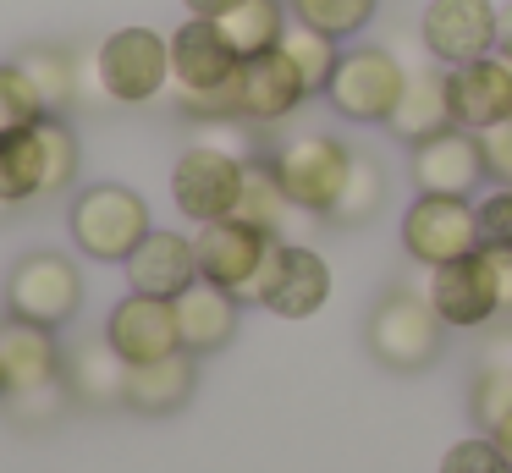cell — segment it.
<instances>
[{
	"label": "cell",
	"mask_w": 512,
	"mask_h": 473,
	"mask_svg": "<svg viewBox=\"0 0 512 473\" xmlns=\"http://www.w3.org/2000/svg\"><path fill=\"white\" fill-rule=\"evenodd\" d=\"M127 281H133V292H149V297H182L199 281L193 237H182V231H149L133 248V259H127Z\"/></svg>",
	"instance_id": "obj_19"
},
{
	"label": "cell",
	"mask_w": 512,
	"mask_h": 473,
	"mask_svg": "<svg viewBox=\"0 0 512 473\" xmlns=\"http://www.w3.org/2000/svg\"><path fill=\"white\" fill-rule=\"evenodd\" d=\"M243 176H248V160L215 149V143H188L177 171H171V198H177V209L188 220L210 226V220L237 215V204H243Z\"/></svg>",
	"instance_id": "obj_6"
},
{
	"label": "cell",
	"mask_w": 512,
	"mask_h": 473,
	"mask_svg": "<svg viewBox=\"0 0 512 473\" xmlns=\"http://www.w3.org/2000/svg\"><path fill=\"white\" fill-rule=\"evenodd\" d=\"M182 6H188V17H226V11L237 6V0H182Z\"/></svg>",
	"instance_id": "obj_39"
},
{
	"label": "cell",
	"mask_w": 512,
	"mask_h": 473,
	"mask_svg": "<svg viewBox=\"0 0 512 473\" xmlns=\"http://www.w3.org/2000/svg\"><path fill=\"white\" fill-rule=\"evenodd\" d=\"M0 402H6V363H0Z\"/></svg>",
	"instance_id": "obj_42"
},
{
	"label": "cell",
	"mask_w": 512,
	"mask_h": 473,
	"mask_svg": "<svg viewBox=\"0 0 512 473\" xmlns=\"http://www.w3.org/2000/svg\"><path fill=\"white\" fill-rule=\"evenodd\" d=\"M78 303H83V275L61 253H28L6 281V314L28 319V325L56 330L78 314Z\"/></svg>",
	"instance_id": "obj_10"
},
{
	"label": "cell",
	"mask_w": 512,
	"mask_h": 473,
	"mask_svg": "<svg viewBox=\"0 0 512 473\" xmlns=\"http://www.w3.org/2000/svg\"><path fill=\"white\" fill-rule=\"evenodd\" d=\"M369 336V352H375L386 369L397 374H419L441 358V336H446V319L430 308L424 292H408V286H391L386 297L375 303L364 325Z\"/></svg>",
	"instance_id": "obj_3"
},
{
	"label": "cell",
	"mask_w": 512,
	"mask_h": 473,
	"mask_svg": "<svg viewBox=\"0 0 512 473\" xmlns=\"http://www.w3.org/2000/svg\"><path fill=\"white\" fill-rule=\"evenodd\" d=\"M193 396V352H171L155 363H127V407L144 418H166Z\"/></svg>",
	"instance_id": "obj_22"
},
{
	"label": "cell",
	"mask_w": 512,
	"mask_h": 473,
	"mask_svg": "<svg viewBox=\"0 0 512 473\" xmlns=\"http://www.w3.org/2000/svg\"><path fill=\"white\" fill-rule=\"evenodd\" d=\"M105 336H111V347L127 363H155V358H171V352H188L182 347V325H177V303L149 297V292L122 297L111 308V319H105Z\"/></svg>",
	"instance_id": "obj_14"
},
{
	"label": "cell",
	"mask_w": 512,
	"mask_h": 473,
	"mask_svg": "<svg viewBox=\"0 0 512 473\" xmlns=\"http://www.w3.org/2000/svg\"><path fill=\"white\" fill-rule=\"evenodd\" d=\"M45 121V105H39L34 83H28L23 66H0V132H17V127H34Z\"/></svg>",
	"instance_id": "obj_32"
},
{
	"label": "cell",
	"mask_w": 512,
	"mask_h": 473,
	"mask_svg": "<svg viewBox=\"0 0 512 473\" xmlns=\"http://www.w3.org/2000/svg\"><path fill=\"white\" fill-rule=\"evenodd\" d=\"M17 66L28 72L45 116H61V110L78 105V55L72 50H61V44H28V50L17 55Z\"/></svg>",
	"instance_id": "obj_25"
},
{
	"label": "cell",
	"mask_w": 512,
	"mask_h": 473,
	"mask_svg": "<svg viewBox=\"0 0 512 473\" xmlns=\"http://www.w3.org/2000/svg\"><path fill=\"white\" fill-rule=\"evenodd\" d=\"M94 61H100L105 99L116 105H149L171 83V39H160L155 28H116L94 50Z\"/></svg>",
	"instance_id": "obj_7"
},
{
	"label": "cell",
	"mask_w": 512,
	"mask_h": 473,
	"mask_svg": "<svg viewBox=\"0 0 512 473\" xmlns=\"http://www.w3.org/2000/svg\"><path fill=\"white\" fill-rule=\"evenodd\" d=\"M281 50H287L292 66L303 72V88H309V99H320L325 88H331L336 61H342V39H331V33H320V28H303V22H292L287 39H281Z\"/></svg>",
	"instance_id": "obj_28"
},
{
	"label": "cell",
	"mask_w": 512,
	"mask_h": 473,
	"mask_svg": "<svg viewBox=\"0 0 512 473\" xmlns=\"http://www.w3.org/2000/svg\"><path fill=\"white\" fill-rule=\"evenodd\" d=\"M39 138H45V193H61L78 176V132L61 116H45L39 121Z\"/></svg>",
	"instance_id": "obj_31"
},
{
	"label": "cell",
	"mask_w": 512,
	"mask_h": 473,
	"mask_svg": "<svg viewBox=\"0 0 512 473\" xmlns=\"http://www.w3.org/2000/svg\"><path fill=\"white\" fill-rule=\"evenodd\" d=\"M215 28L237 50V61H254L265 50H281V39L292 28V11H287V0H237L226 17H215Z\"/></svg>",
	"instance_id": "obj_23"
},
{
	"label": "cell",
	"mask_w": 512,
	"mask_h": 473,
	"mask_svg": "<svg viewBox=\"0 0 512 473\" xmlns=\"http://www.w3.org/2000/svg\"><path fill=\"white\" fill-rule=\"evenodd\" d=\"M490 440H496V446H501V457H507V468H512V413L501 418L496 429H490Z\"/></svg>",
	"instance_id": "obj_41"
},
{
	"label": "cell",
	"mask_w": 512,
	"mask_h": 473,
	"mask_svg": "<svg viewBox=\"0 0 512 473\" xmlns=\"http://www.w3.org/2000/svg\"><path fill=\"white\" fill-rule=\"evenodd\" d=\"M61 380L78 407H122L127 402V358L111 347V336H83L61 352Z\"/></svg>",
	"instance_id": "obj_18"
},
{
	"label": "cell",
	"mask_w": 512,
	"mask_h": 473,
	"mask_svg": "<svg viewBox=\"0 0 512 473\" xmlns=\"http://www.w3.org/2000/svg\"><path fill=\"white\" fill-rule=\"evenodd\" d=\"M292 215H303L298 204L287 198V187L276 182V165L259 154V160H248V176H243V204H237V220H248V226L270 231V237H287Z\"/></svg>",
	"instance_id": "obj_26"
},
{
	"label": "cell",
	"mask_w": 512,
	"mask_h": 473,
	"mask_svg": "<svg viewBox=\"0 0 512 473\" xmlns=\"http://www.w3.org/2000/svg\"><path fill=\"white\" fill-rule=\"evenodd\" d=\"M419 44L441 66L479 61L496 50V6L490 0H430L419 11Z\"/></svg>",
	"instance_id": "obj_12"
},
{
	"label": "cell",
	"mask_w": 512,
	"mask_h": 473,
	"mask_svg": "<svg viewBox=\"0 0 512 473\" xmlns=\"http://www.w3.org/2000/svg\"><path fill=\"white\" fill-rule=\"evenodd\" d=\"M303 99H309V88H303V72L292 66L287 50H265L254 61H243V72H237V116L254 121V127L287 121Z\"/></svg>",
	"instance_id": "obj_15"
},
{
	"label": "cell",
	"mask_w": 512,
	"mask_h": 473,
	"mask_svg": "<svg viewBox=\"0 0 512 473\" xmlns=\"http://www.w3.org/2000/svg\"><path fill=\"white\" fill-rule=\"evenodd\" d=\"M270 242H276L270 231L248 226V220H237V215L199 226V237H193V253H199V281L226 286L237 303H254V281H259V270H265Z\"/></svg>",
	"instance_id": "obj_9"
},
{
	"label": "cell",
	"mask_w": 512,
	"mask_h": 473,
	"mask_svg": "<svg viewBox=\"0 0 512 473\" xmlns=\"http://www.w3.org/2000/svg\"><path fill=\"white\" fill-rule=\"evenodd\" d=\"M254 303H265L281 319H309L331 303V264L303 242L276 237L265 253V270L254 281Z\"/></svg>",
	"instance_id": "obj_8"
},
{
	"label": "cell",
	"mask_w": 512,
	"mask_h": 473,
	"mask_svg": "<svg viewBox=\"0 0 512 473\" xmlns=\"http://www.w3.org/2000/svg\"><path fill=\"white\" fill-rule=\"evenodd\" d=\"M408 176L419 193H474L485 182V149H479V132L468 127H446L435 138L413 143L408 149Z\"/></svg>",
	"instance_id": "obj_13"
},
{
	"label": "cell",
	"mask_w": 512,
	"mask_h": 473,
	"mask_svg": "<svg viewBox=\"0 0 512 473\" xmlns=\"http://www.w3.org/2000/svg\"><path fill=\"white\" fill-rule=\"evenodd\" d=\"M177 303V325H182V347L199 358V352H221L226 341L237 336V297L226 286H210V281H193Z\"/></svg>",
	"instance_id": "obj_20"
},
{
	"label": "cell",
	"mask_w": 512,
	"mask_h": 473,
	"mask_svg": "<svg viewBox=\"0 0 512 473\" xmlns=\"http://www.w3.org/2000/svg\"><path fill=\"white\" fill-rule=\"evenodd\" d=\"M479 369H512V325H496V336H485Z\"/></svg>",
	"instance_id": "obj_37"
},
{
	"label": "cell",
	"mask_w": 512,
	"mask_h": 473,
	"mask_svg": "<svg viewBox=\"0 0 512 473\" xmlns=\"http://www.w3.org/2000/svg\"><path fill=\"white\" fill-rule=\"evenodd\" d=\"M6 215H12V204H6V198H0V220H6Z\"/></svg>",
	"instance_id": "obj_43"
},
{
	"label": "cell",
	"mask_w": 512,
	"mask_h": 473,
	"mask_svg": "<svg viewBox=\"0 0 512 473\" xmlns=\"http://www.w3.org/2000/svg\"><path fill=\"white\" fill-rule=\"evenodd\" d=\"M496 50H501V55H507V61H512V0H507V6L496 11Z\"/></svg>",
	"instance_id": "obj_40"
},
{
	"label": "cell",
	"mask_w": 512,
	"mask_h": 473,
	"mask_svg": "<svg viewBox=\"0 0 512 473\" xmlns=\"http://www.w3.org/2000/svg\"><path fill=\"white\" fill-rule=\"evenodd\" d=\"M441 473H512V468H507V457H501V446L490 435H468L441 457Z\"/></svg>",
	"instance_id": "obj_34"
},
{
	"label": "cell",
	"mask_w": 512,
	"mask_h": 473,
	"mask_svg": "<svg viewBox=\"0 0 512 473\" xmlns=\"http://www.w3.org/2000/svg\"><path fill=\"white\" fill-rule=\"evenodd\" d=\"M402 83H408V61L391 44H342V61H336L325 99H331V110L342 121L386 127L402 99Z\"/></svg>",
	"instance_id": "obj_1"
},
{
	"label": "cell",
	"mask_w": 512,
	"mask_h": 473,
	"mask_svg": "<svg viewBox=\"0 0 512 473\" xmlns=\"http://www.w3.org/2000/svg\"><path fill=\"white\" fill-rule=\"evenodd\" d=\"M479 149H485V171H490V182L512 187V116L479 132Z\"/></svg>",
	"instance_id": "obj_36"
},
{
	"label": "cell",
	"mask_w": 512,
	"mask_h": 473,
	"mask_svg": "<svg viewBox=\"0 0 512 473\" xmlns=\"http://www.w3.org/2000/svg\"><path fill=\"white\" fill-rule=\"evenodd\" d=\"M512 116V61L501 50L479 61L452 66V121L468 132H485Z\"/></svg>",
	"instance_id": "obj_17"
},
{
	"label": "cell",
	"mask_w": 512,
	"mask_h": 473,
	"mask_svg": "<svg viewBox=\"0 0 512 473\" xmlns=\"http://www.w3.org/2000/svg\"><path fill=\"white\" fill-rule=\"evenodd\" d=\"M265 160L276 165V182L287 187L292 204L320 220L336 209V198L347 187V171H353V149L342 138H331V132H292Z\"/></svg>",
	"instance_id": "obj_2"
},
{
	"label": "cell",
	"mask_w": 512,
	"mask_h": 473,
	"mask_svg": "<svg viewBox=\"0 0 512 473\" xmlns=\"http://www.w3.org/2000/svg\"><path fill=\"white\" fill-rule=\"evenodd\" d=\"M446 127H457L452 121V66H441V61L408 66V83H402V99H397V110H391L386 132L413 149V143L435 138V132H446Z\"/></svg>",
	"instance_id": "obj_16"
},
{
	"label": "cell",
	"mask_w": 512,
	"mask_h": 473,
	"mask_svg": "<svg viewBox=\"0 0 512 473\" xmlns=\"http://www.w3.org/2000/svg\"><path fill=\"white\" fill-rule=\"evenodd\" d=\"M0 198L6 204H28V198H45V138L34 127L0 132Z\"/></svg>",
	"instance_id": "obj_24"
},
{
	"label": "cell",
	"mask_w": 512,
	"mask_h": 473,
	"mask_svg": "<svg viewBox=\"0 0 512 473\" xmlns=\"http://www.w3.org/2000/svg\"><path fill=\"white\" fill-rule=\"evenodd\" d=\"M380 204H386V165L369 149H353L347 187H342V198H336V209L325 220H331V226H364V220L380 215Z\"/></svg>",
	"instance_id": "obj_27"
},
{
	"label": "cell",
	"mask_w": 512,
	"mask_h": 473,
	"mask_svg": "<svg viewBox=\"0 0 512 473\" xmlns=\"http://www.w3.org/2000/svg\"><path fill=\"white\" fill-rule=\"evenodd\" d=\"M0 363H6V391H34L45 380H61V347L56 330L6 319L0 325Z\"/></svg>",
	"instance_id": "obj_21"
},
{
	"label": "cell",
	"mask_w": 512,
	"mask_h": 473,
	"mask_svg": "<svg viewBox=\"0 0 512 473\" xmlns=\"http://www.w3.org/2000/svg\"><path fill=\"white\" fill-rule=\"evenodd\" d=\"M490 253V270H496V297H501V314H512V253L507 248H485Z\"/></svg>",
	"instance_id": "obj_38"
},
{
	"label": "cell",
	"mask_w": 512,
	"mask_h": 473,
	"mask_svg": "<svg viewBox=\"0 0 512 473\" xmlns=\"http://www.w3.org/2000/svg\"><path fill=\"white\" fill-rule=\"evenodd\" d=\"M149 204L122 182H100V187H83L78 204H72V237L89 259H133V248L149 237Z\"/></svg>",
	"instance_id": "obj_4"
},
{
	"label": "cell",
	"mask_w": 512,
	"mask_h": 473,
	"mask_svg": "<svg viewBox=\"0 0 512 473\" xmlns=\"http://www.w3.org/2000/svg\"><path fill=\"white\" fill-rule=\"evenodd\" d=\"M292 22H303V28H320L331 33V39H358V33L375 22L380 0H287Z\"/></svg>",
	"instance_id": "obj_29"
},
{
	"label": "cell",
	"mask_w": 512,
	"mask_h": 473,
	"mask_svg": "<svg viewBox=\"0 0 512 473\" xmlns=\"http://www.w3.org/2000/svg\"><path fill=\"white\" fill-rule=\"evenodd\" d=\"M402 248L424 270L479 253L485 248V237H479V204L463 193H419L408 204V215H402Z\"/></svg>",
	"instance_id": "obj_5"
},
{
	"label": "cell",
	"mask_w": 512,
	"mask_h": 473,
	"mask_svg": "<svg viewBox=\"0 0 512 473\" xmlns=\"http://www.w3.org/2000/svg\"><path fill=\"white\" fill-rule=\"evenodd\" d=\"M479 237H485V248L512 253V187L496 182V193L479 198Z\"/></svg>",
	"instance_id": "obj_35"
},
{
	"label": "cell",
	"mask_w": 512,
	"mask_h": 473,
	"mask_svg": "<svg viewBox=\"0 0 512 473\" xmlns=\"http://www.w3.org/2000/svg\"><path fill=\"white\" fill-rule=\"evenodd\" d=\"M468 413H474V424L490 435V429L512 413V369H479L474 391H468Z\"/></svg>",
	"instance_id": "obj_33"
},
{
	"label": "cell",
	"mask_w": 512,
	"mask_h": 473,
	"mask_svg": "<svg viewBox=\"0 0 512 473\" xmlns=\"http://www.w3.org/2000/svg\"><path fill=\"white\" fill-rule=\"evenodd\" d=\"M67 407H72L67 380H45V385H34V391H6V413L23 429H50Z\"/></svg>",
	"instance_id": "obj_30"
},
{
	"label": "cell",
	"mask_w": 512,
	"mask_h": 473,
	"mask_svg": "<svg viewBox=\"0 0 512 473\" xmlns=\"http://www.w3.org/2000/svg\"><path fill=\"white\" fill-rule=\"evenodd\" d=\"M430 308L446 319L452 330H485L490 319H501V297H496V270H490V253H468V259L435 264L430 281H424Z\"/></svg>",
	"instance_id": "obj_11"
}]
</instances>
